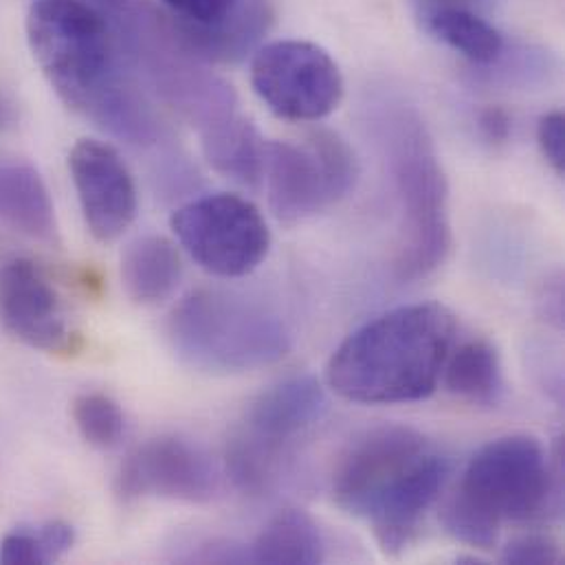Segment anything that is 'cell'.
<instances>
[{
    "label": "cell",
    "mask_w": 565,
    "mask_h": 565,
    "mask_svg": "<svg viewBox=\"0 0 565 565\" xmlns=\"http://www.w3.org/2000/svg\"><path fill=\"white\" fill-rule=\"evenodd\" d=\"M35 62L75 110L128 143H157L161 124L119 64L104 13L84 0H35L26 18Z\"/></svg>",
    "instance_id": "cell-1"
},
{
    "label": "cell",
    "mask_w": 565,
    "mask_h": 565,
    "mask_svg": "<svg viewBox=\"0 0 565 565\" xmlns=\"http://www.w3.org/2000/svg\"><path fill=\"white\" fill-rule=\"evenodd\" d=\"M456 328L454 312L438 301L392 308L334 350L328 385L341 398L363 405L423 401L443 376Z\"/></svg>",
    "instance_id": "cell-2"
},
{
    "label": "cell",
    "mask_w": 565,
    "mask_h": 565,
    "mask_svg": "<svg viewBox=\"0 0 565 565\" xmlns=\"http://www.w3.org/2000/svg\"><path fill=\"white\" fill-rule=\"evenodd\" d=\"M562 507V449L551 462L542 443L513 434L484 445L443 509L445 531L469 546L493 548L504 522H533Z\"/></svg>",
    "instance_id": "cell-3"
},
{
    "label": "cell",
    "mask_w": 565,
    "mask_h": 565,
    "mask_svg": "<svg viewBox=\"0 0 565 565\" xmlns=\"http://www.w3.org/2000/svg\"><path fill=\"white\" fill-rule=\"evenodd\" d=\"M372 128L401 212L394 271L398 280L414 282L438 271L451 249L447 177L416 108L390 99L376 104Z\"/></svg>",
    "instance_id": "cell-4"
},
{
    "label": "cell",
    "mask_w": 565,
    "mask_h": 565,
    "mask_svg": "<svg viewBox=\"0 0 565 565\" xmlns=\"http://www.w3.org/2000/svg\"><path fill=\"white\" fill-rule=\"evenodd\" d=\"M168 337L183 363L212 374L260 370L290 350V332L278 312L216 288L190 292L172 310Z\"/></svg>",
    "instance_id": "cell-5"
},
{
    "label": "cell",
    "mask_w": 565,
    "mask_h": 565,
    "mask_svg": "<svg viewBox=\"0 0 565 565\" xmlns=\"http://www.w3.org/2000/svg\"><path fill=\"white\" fill-rule=\"evenodd\" d=\"M323 409V387L310 374L286 379L263 392L227 447L232 482L249 495L267 493L278 480L290 443L315 425Z\"/></svg>",
    "instance_id": "cell-6"
},
{
    "label": "cell",
    "mask_w": 565,
    "mask_h": 565,
    "mask_svg": "<svg viewBox=\"0 0 565 565\" xmlns=\"http://www.w3.org/2000/svg\"><path fill=\"white\" fill-rule=\"evenodd\" d=\"M359 177L352 148L332 130H317L303 141H269L265 179L278 221H308L350 194Z\"/></svg>",
    "instance_id": "cell-7"
},
{
    "label": "cell",
    "mask_w": 565,
    "mask_h": 565,
    "mask_svg": "<svg viewBox=\"0 0 565 565\" xmlns=\"http://www.w3.org/2000/svg\"><path fill=\"white\" fill-rule=\"evenodd\" d=\"M192 260L218 278L256 271L271 249V232L254 203L236 194H212L179 207L170 221Z\"/></svg>",
    "instance_id": "cell-8"
},
{
    "label": "cell",
    "mask_w": 565,
    "mask_h": 565,
    "mask_svg": "<svg viewBox=\"0 0 565 565\" xmlns=\"http://www.w3.org/2000/svg\"><path fill=\"white\" fill-rule=\"evenodd\" d=\"M256 95L288 121H319L343 99V75L330 53L306 40L260 46L252 64Z\"/></svg>",
    "instance_id": "cell-9"
},
{
    "label": "cell",
    "mask_w": 565,
    "mask_h": 565,
    "mask_svg": "<svg viewBox=\"0 0 565 565\" xmlns=\"http://www.w3.org/2000/svg\"><path fill=\"white\" fill-rule=\"evenodd\" d=\"M431 449L429 440L405 425H381L354 438L332 471L334 504L365 518L372 502Z\"/></svg>",
    "instance_id": "cell-10"
},
{
    "label": "cell",
    "mask_w": 565,
    "mask_h": 565,
    "mask_svg": "<svg viewBox=\"0 0 565 565\" xmlns=\"http://www.w3.org/2000/svg\"><path fill=\"white\" fill-rule=\"evenodd\" d=\"M218 491V471L196 445L163 436L137 447L117 478V493L132 502L166 498L179 502H210Z\"/></svg>",
    "instance_id": "cell-11"
},
{
    "label": "cell",
    "mask_w": 565,
    "mask_h": 565,
    "mask_svg": "<svg viewBox=\"0 0 565 565\" xmlns=\"http://www.w3.org/2000/svg\"><path fill=\"white\" fill-rule=\"evenodd\" d=\"M71 179L88 232L99 243H113L135 223V179L115 148L95 139H82L68 154Z\"/></svg>",
    "instance_id": "cell-12"
},
{
    "label": "cell",
    "mask_w": 565,
    "mask_h": 565,
    "mask_svg": "<svg viewBox=\"0 0 565 565\" xmlns=\"http://www.w3.org/2000/svg\"><path fill=\"white\" fill-rule=\"evenodd\" d=\"M0 321L13 337L44 352H68L77 341L55 286L26 258L0 267Z\"/></svg>",
    "instance_id": "cell-13"
},
{
    "label": "cell",
    "mask_w": 565,
    "mask_h": 565,
    "mask_svg": "<svg viewBox=\"0 0 565 565\" xmlns=\"http://www.w3.org/2000/svg\"><path fill=\"white\" fill-rule=\"evenodd\" d=\"M447 478V458L429 449L372 502L365 520L385 555L398 557L416 540L423 520L440 498Z\"/></svg>",
    "instance_id": "cell-14"
},
{
    "label": "cell",
    "mask_w": 565,
    "mask_h": 565,
    "mask_svg": "<svg viewBox=\"0 0 565 565\" xmlns=\"http://www.w3.org/2000/svg\"><path fill=\"white\" fill-rule=\"evenodd\" d=\"M271 0H234V4L210 24L168 20L177 42L201 62H238L260 46L274 26Z\"/></svg>",
    "instance_id": "cell-15"
},
{
    "label": "cell",
    "mask_w": 565,
    "mask_h": 565,
    "mask_svg": "<svg viewBox=\"0 0 565 565\" xmlns=\"http://www.w3.org/2000/svg\"><path fill=\"white\" fill-rule=\"evenodd\" d=\"M201 139L203 152L216 172L252 190L263 183L267 141L238 110L201 128Z\"/></svg>",
    "instance_id": "cell-16"
},
{
    "label": "cell",
    "mask_w": 565,
    "mask_h": 565,
    "mask_svg": "<svg viewBox=\"0 0 565 565\" xmlns=\"http://www.w3.org/2000/svg\"><path fill=\"white\" fill-rule=\"evenodd\" d=\"M0 221L33 241H55L53 201L35 168L0 159Z\"/></svg>",
    "instance_id": "cell-17"
},
{
    "label": "cell",
    "mask_w": 565,
    "mask_h": 565,
    "mask_svg": "<svg viewBox=\"0 0 565 565\" xmlns=\"http://www.w3.org/2000/svg\"><path fill=\"white\" fill-rule=\"evenodd\" d=\"M181 256L161 236L135 241L121 258V282L137 303H159L181 282Z\"/></svg>",
    "instance_id": "cell-18"
},
{
    "label": "cell",
    "mask_w": 565,
    "mask_h": 565,
    "mask_svg": "<svg viewBox=\"0 0 565 565\" xmlns=\"http://www.w3.org/2000/svg\"><path fill=\"white\" fill-rule=\"evenodd\" d=\"M451 394L482 407L498 405L504 392L500 354L487 339H471L456 348L443 370Z\"/></svg>",
    "instance_id": "cell-19"
},
{
    "label": "cell",
    "mask_w": 565,
    "mask_h": 565,
    "mask_svg": "<svg viewBox=\"0 0 565 565\" xmlns=\"http://www.w3.org/2000/svg\"><path fill=\"white\" fill-rule=\"evenodd\" d=\"M249 555L258 564H321L326 544L308 513L284 509L260 531Z\"/></svg>",
    "instance_id": "cell-20"
},
{
    "label": "cell",
    "mask_w": 565,
    "mask_h": 565,
    "mask_svg": "<svg viewBox=\"0 0 565 565\" xmlns=\"http://www.w3.org/2000/svg\"><path fill=\"white\" fill-rule=\"evenodd\" d=\"M420 20L434 38L473 64L493 66L507 51L504 35L484 13L469 9H443Z\"/></svg>",
    "instance_id": "cell-21"
},
{
    "label": "cell",
    "mask_w": 565,
    "mask_h": 565,
    "mask_svg": "<svg viewBox=\"0 0 565 565\" xmlns=\"http://www.w3.org/2000/svg\"><path fill=\"white\" fill-rule=\"evenodd\" d=\"M73 542V529L62 522H51L35 531H13L0 542V564H49L66 555Z\"/></svg>",
    "instance_id": "cell-22"
},
{
    "label": "cell",
    "mask_w": 565,
    "mask_h": 565,
    "mask_svg": "<svg viewBox=\"0 0 565 565\" xmlns=\"http://www.w3.org/2000/svg\"><path fill=\"white\" fill-rule=\"evenodd\" d=\"M73 420L82 438L97 449H113L126 431L121 407L106 394L86 392L73 403Z\"/></svg>",
    "instance_id": "cell-23"
},
{
    "label": "cell",
    "mask_w": 565,
    "mask_h": 565,
    "mask_svg": "<svg viewBox=\"0 0 565 565\" xmlns=\"http://www.w3.org/2000/svg\"><path fill=\"white\" fill-rule=\"evenodd\" d=\"M502 562L515 565H555L562 562V548L557 540L546 533H529L513 540L504 548Z\"/></svg>",
    "instance_id": "cell-24"
},
{
    "label": "cell",
    "mask_w": 565,
    "mask_h": 565,
    "mask_svg": "<svg viewBox=\"0 0 565 565\" xmlns=\"http://www.w3.org/2000/svg\"><path fill=\"white\" fill-rule=\"evenodd\" d=\"M537 143L542 148L544 159L557 174H564L565 168V119L564 113L555 110L540 119L537 126Z\"/></svg>",
    "instance_id": "cell-25"
},
{
    "label": "cell",
    "mask_w": 565,
    "mask_h": 565,
    "mask_svg": "<svg viewBox=\"0 0 565 565\" xmlns=\"http://www.w3.org/2000/svg\"><path fill=\"white\" fill-rule=\"evenodd\" d=\"M174 20L190 22V24H210L216 22L234 0H163Z\"/></svg>",
    "instance_id": "cell-26"
},
{
    "label": "cell",
    "mask_w": 565,
    "mask_h": 565,
    "mask_svg": "<svg viewBox=\"0 0 565 565\" xmlns=\"http://www.w3.org/2000/svg\"><path fill=\"white\" fill-rule=\"evenodd\" d=\"M478 126L487 141L491 143H504L511 137V117L500 106H489L480 113Z\"/></svg>",
    "instance_id": "cell-27"
},
{
    "label": "cell",
    "mask_w": 565,
    "mask_h": 565,
    "mask_svg": "<svg viewBox=\"0 0 565 565\" xmlns=\"http://www.w3.org/2000/svg\"><path fill=\"white\" fill-rule=\"evenodd\" d=\"M495 0H412L418 18H425L434 11H443V9H469V11H478V13H489Z\"/></svg>",
    "instance_id": "cell-28"
}]
</instances>
